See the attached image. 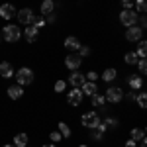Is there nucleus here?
Returning <instances> with one entry per match:
<instances>
[{"mask_svg":"<svg viewBox=\"0 0 147 147\" xmlns=\"http://www.w3.org/2000/svg\"><path fill=\"white\" fill-rule=\"evenodd\" d=\"M79 147H88V145H79Z\"/></svg>","mask_w":147,"mask_h":147,"instance_id":"nucleus-42","label":"nucleus"},{"mask_svg":"<svg viewBox=\"0 0 147 147\" xmlns=\"http://www.w3.org/2000/svg\"><path fill=\"white\" fill-rule=\"evenodd\" d=\"M16 18H18V22L24 24V26H32L35 20V14L32 8H22V10L16 12Z\"/></svg>","mask_w":147,"mask_h":147,"instance_id":"nucleus-3","label":"nucleus"},{"mask_svg":"<svg viewBox=\"0 0 147 147\" xmlns=\"http://www.w3.org/2000/svg\"><path fill=\"white\" fill-rule=\"evenodd\" d=\"M147 26V22H145V16H141V20H139V28H141V30H143V28H145Z\"/></svg>","mask_w":147,"mask_h":147,"instance_id":"nucleus-38","label":"nucleus"},{"mask_svg":"<svg viewBox=\"0 0 147 147\" xmlns=\"http://www.w3.org/2000/svg\"><path fill=\"white\" fill-rule=\"evenodd\" d=\"M65 47H67L69 51H79V49H80L79 37H75V35H69L67 39H65Z\"/></svg>","mask_w":147,"mask_h":147,"instance_id":"nucleus-17","label":"nucleus"},{"mask_svg":"<svg viewBox=\"0 0 147 147\" xmlns=\"http://www.w3.org/2000/svg\"><path fill=\"white\" fill-rule=\"evenodd\" d=\"M16 73H14V69H12V65L8 63V61H2L0 63V77H4V79H10V77H14Z\"/></svg>","mask_w":147,"mask_h":147,"instance_id":"nucleus-16","label":"nucleus"},{"mask_svg":"<svg viewBox=\"0 0 147 147\" xmlns=\"http://www.w3.org/2000/svg\"><path fill=\"white\" fill-rule=\"evenodd\" d=\"M92 106H96V108H104V104H106V98H104V94H92Z\"/></svg>","mask_w":147,"mask_h":147,"instance_id":"nucleus-22","label":"nucleus"},{"mask_svg":"<svg viewBox=\"0 0 147 147\" xmlns=\"http://www.w3.org/2000/svg\"><path fill=\"white\" fill-rule=\"evenodd\" d=\"M55 20H57V16H55V14H53V12H51V14H47V20H45V22L53 24V22H55Z\"/></svg>","mask_w":147,"mask_h":147,"instance_id":"nucleus-37","label":"nucleus"},{"mask_svg":"<svg viewBox=\"0 0 147 147\" xmlns=\"http://www.w3.org/2000/svg\"><path fill=\"white\" fill-rule=\"evenodd\" d=\"M41 147H57V145H53V143H47V145H41Z\"/></svg>","mask_w":147,"mask_h":147,"instance_id":"nucleus-40","label":"nucleus"},{"mask_svg":"<svg viewBox=\"0 0 147 147\" xmlns=\"http://www.w3.org/2000/svg\"><path fill=\"white\" fill-rule=\"evenodd\" d=\"M45 18H43V16H39V18H37V16H35V20H34V24H32V26H34L35 30H37V32H39V28H43V26H45Z\"/></svg>","mask_w":147,"mask_h":147,"instance_id":"nucleus-27","label":"nucleus"},{"mask_svg":"<svg viewBox=\"0 0 147 147\" xmlns=\"http://www.w3.org/2000/svg\"><path fill=\"white\" fill-rule=\"evenodd\" d=\"M14 77H16V80H18L20 86H28V84L34 82V71H32L30 67H22Z\"/></svg>","mask_w":147,"mask_h":147,"instance_id":"nucleus-2","label":"nucleus"},{"mask_svg":"<svg viewBox=\"0 0 147 147\" xmlns=\"http://www.w3.org/2000/svg\"><path fill=\"white\" fill-rule=\"evenodd\" d=\"M106 127H118V120L116 118H106Z\"/></svg>","mask_w":147,"mask_h":147,"instance_id":"nucleus-34","label":"nucleus"},{"mask_svg":"<svg viewBox=\"0 0 147 147\" xmlns=\"http://www.w3.org/2000/svg\"><path fill=\"white\" fill-rule=\"evenodd\" d=\"M80 65H82V57H80L79 53H71V55L65 59V67H67L69 71H79Z\"/></svg>","mask_w":147,"mask_h":147,"instance_id":"nucleus-9","label":"nucleus"},{"mask_svg":"<svg viewBox=\"0 0 147 147\" xmlns=\"http://www.w3.org/2000/svg\"><path fill=\"white\" fill-rule=\"evenodd\" d=\"M141 35H143V30L139 28V26H129L127 30H125V39L127 41H131V43H136V41H141Z\"/></svg>","mask_w":147,"mask_h":147,"instance_id":"nucleus-6","label":"nucleus"},{"mask_svg":"<svg viewBox=\"0 0 147 147\" xmlns=\"http://www.w3.org/2000/svg\"><path fill=\"white\" fill-rule=\"evenodd\" d=\"M98 122H100V116L96 112H86L82 114V118H80V124L84 125V127H94V125H98Z\"/></svg>","mask_w":147,"mask_h":147,"instance_id":"nucleus-7","label":"nucleus"},{"mask_svg":"<svg viewBox=\"0 0 147 147\" xmlns=\"http://www.w3.org/2000/svg\"><path fill=\"white\" fill-rule=\"evenodd\" d=\"M122 6H124V10H131L134 8V0H122Z\"/></svg>","mask_w":147,"mask_h":147,"instance_id":"nucleus-36","label":"nucleus"},{"mask_svg":"<svg viewBox=\"0 0 147 147\" xmlns=\"http://www.w3.org/2000/svg\"><path fill=\"white\" fill-rule=\"evenodd\" d=\"M79 55H80V57H86V55H90V47H86V45H80V49H79Z\"/></svg>","mask_w":147,"mask_h":147,"instance_id":"nucleus-35","label":"nucleus"},{"mask_svg":"<svg viewBox=\"0 0 147 147\" xmlns=\"http://www.w3.org/2000/svg\"><path fill=\"white\" fill-rule=\"evenodd\" d=\"M16 12H18V10H16L12 4L6 2V4H2V6H0V18H4V20H8V22H10L12 18L16 16Z\"/></svg>","mask_w":147,"mask_h":147,"instance_id":"nucleus-11","label":"nucleus"},{"mask_svg":"<svg viewBox=\"0 0 147 147\" xmlns=\"http://www.w3.org/2000/svg\"><path fill=\"white\" fill-rule=\"evenodd\" d=\"M145 137V131L141 129V127H134L131 131H129V139H134V141H139V139H143Z\"/></svg>","mask_w":147,"mask_h":147,"instance_id":"nucleus-23","label":"nucleus"},{"mask_svg":"<svg viewBox=\"0 0 147 147\" xmlns=\"http://www.w3.org/2000/svg\"><path fill=\"white\" fill-rule=\"evenodd\" d=\"M49 139H51L53 143H59V141L63 139V136H61L59 131H51V134H49Z\"/></svg>","mask_w":147,"mask_h":147,"instance_id":"nucleus-32","label":"nucleus"},{"mask_svg":"<svg viewBox=\"0 0 147 147\" xmlns=\"http://www.w3.org/2000/svg\"><path fill=\"white\" fill-rule=\"evenodd\" d=\"M106 129H108V127H106V124H104V122H98V125H94V127H92V139H94V141H100L102 137H104V134H106Z\"/></svg>","mask_w":147,"mask_h":147,"instance_id":"nucleus-12","label":"nucleus"},{"mask_svg":"<svg viewBox=\"0 0 147 147\" xmlns=\"http://www.w3.org/2000/svg\"><path fill=\"white\" fill-rule=\"evenodd\" d=\"M145 104H147V94L145 92H139L137 94V106L139 108H145Z\"/></svg>","mask_w":147,"mask_h":147,"instance_id":"nucleus-29","label":"nucleus"},{"mask_svg":"<svg viewBox=\"0 0 147 147\" xmlns=\"http://www.w3.org/2000/svg\"><path fill=\"white\" fill-rule=\"evenodd\" d=\"M84 75L79 73V71H71V75H69V84L73 86V88H80L82 84H84Z\"/></svg>","mask_w":147,"mask_h":147,"instance_id":"nucleus-10","label":"nucleus"},{"mask_svg":"<svg viewBox=\"0 0 147 147\" xmlns=\"http://www.w3.org/2000/svg\"><path fill=\"white\" fill-rule=\"evenodd\" d=\"M80 92H82V94H86V96H92V94H96V92H98V86H96V82L84 80V84L80 86Z\"/></svg>","mask_w":147,"mask_h":147,"instance_id":"nucleus-15","label":"nucleus"},{"mask_svg":"<svg viewBox=\"0 0 147 147\" xmlns=\"http://www.w3.org/2000/svg\"><path fill=\"white\" fill-rule=\"evenodd\" d=\"M0 34H2V37H4L8 43H16V41L22 37V30H20L16 24H8V26H4V28L0 30Z\"/></svg>","mask_w":147,"mask_h":147,"instance_id":"nucleus-1","label":"nucleus"},{"mask_svg":"<svg viewBox=\"0 0 147 147\" xmlns=\"http://www.w3.org/2000/svg\"><path fill=\"white\" fill-rule=\"evenodd\" d=\"M82 98H84V94L80 92V88H71V90H69V94H67V102L73 106V108L80 106Z\"/></svg>","mask_w":147,"mask_h":147,"instance_id":"nucleus-8","label":"nucleus"},{"mask_svg":"<svg viewBox=\"0 0 147 147\" xmlns=\"http://www.w3.org/2000/svg\"><path fill=\"white\" fill-rule=\"evenodd\" d=\"M102 77V80H104V82H112L114 79H116V77H118V71H116V69H104V73H102L100 75Z\"/></svg>","mask_w":147,"mask_h":147,"instance_id":"nucleus-19","label":"nucleus"},{"mask_svg":"<svg viewBox=\"0 0 147 147\" xmlns=\"http://www.w3.org/2000/svg\"><path fill=\"white\" fill-rule=\"evenodd\" d=\"M124 61L127 63V65H136L137 61H139V57H137L136 51H127V53L124 55Z\"/></svg>","mask_w":147,"mask_h":147,"instance_id":"nucleus-24","label":"nucleus"},{"mask_svg":"<svg viewBox=\"0 0 147 147\" xmlns=\"http://www.w3.org/2000/svg\"><path fill=\"white\" fill-rule=\"evenodd\" d=\"M104 98H106V102L118 104V102H122V98H124V92H122L120 86H110V88L106 90V94H104Z\"/></svg>","mask_w":147,"mask_h":147,"instance_id":"nucleus-5","label":"nucleus"},{"mask_svg":"<svg viewBox=\"0 0 147 147\" xmlns=\"http://www.w3.org/2000/svg\"><path fill=\"white\" fill-rule=\"evenodd\" d=\"M6 90H8V96H10L12 100H20L24 96V86H20V84H12Z\"/></svg>","mask_w":147,"mask_h":147,"instance_id":"nucleus-13","label":"nucleus"},{"mask_svg":"<svg viewBox=\"0 0 147 147\" xmlns=\"http://www.w3.org/2000/svg\"><path fill=\"white\" fill-rule=\"evenodd\" d=\"M84 79L90 80V82H96V79H98V73H94V71H88V73H84Z\"/></svg>","mask_w":147,"mask_h":147,"instance_id":"nucleus-31","label":"nucleus"},{"mask_svg":"<svg viewBox=\"0 0 147 147\" xmlns=\"http://www.w3.org/2000/svg\"><path fill=\"white\" fill-rule=\"evenodd\" d=\"M120 24L129 28V26H136L137 24V12L136 10H124L120 12Z\"/></svg>","mask_w":147,"mask_h":147,"instance_id":"nucleus-4","label":"nucleus"},{"mask_svg":"<svg viewBox=\"0 0 147 147\" xmlns=\"http://www.w3.org/2000/svg\"><path fill=\"white\" fill-rule=\"evenodd\" d=\"M53 10H55V2L53 0H43L41 2V16H47V14H51Z\"/></svg>","mask_w":147,"mask_h":147,"instance_id":"nucleus-20","label":"nucleus"},{"mask_svg":"<svg viewBox=\"0 0 147 147\" xmlns=\"http://www.w3.org/2000/svg\"><path fill=\"white\" fill-rule=\"evenodd\" d=\"M127 84L131 86V90H139V88L143 86V80H141L139 75H131V77L127 79Z\"/></svg>","mask_w":147,"mask_h":147,"instance_id":"nucleus-18","label":"nucleus"},{"mask_svg":"<svg viewBox=\"0 0 147 147\" xmlns=\"http://www.w3.org/2000/svg\"><path fill=\"white\" fill-rule=\"evenodd\" d=\"M145 55H147L145 41H139V47H137V57H139V59H145Z\"/></svg>","mask_w":147,"mask_h":147,"instance_id":"nucleus-26","label":"nucleus"},{"mask_svg":"<svg viewBox=\"0 0 147 147\" xmlns=\"http://www.w3.org/2000/svg\"><path fill=\"white\" fill-rule=\"evenodd\" d=\"M4 147H16V145H10V143H8V145H4Z\"/></svg>","mask_w":147,"mask_h":147,"instance_id":"nucleus-41","label":"nucleus"},{"mask_svg":"<svg viewBox=\"0 0 147 147\" xmlns=\"http://www.w3.org/2000/svg\"><path fill=\"white\" fill-rule=\"evenodd\" d=\"M137 67H139V75H145V73H147V63H145V59H139V61H137Z\"/></svg>","mask_w":147,"mask_h":147,"instance_id":"nucleus-30","label":"nucleus"},{"mask_svg":"<svg viewBox=\"0 0 147 147\" xmlns=\"http://www.w3.org/2000/svg\"><path fill=\"white\" fill-rule=\"evenodd\" d=\"M37 35H39V32L35 30L34 26H26V32H24V37H26V41H30V43H35V41H37Z\"/></svg>","mask_w":147,"mask_h":147,"instance_id":"nucleus-14","label":"nucleus"},{"mask_svg":"<svg viewBox=\"0 0 147 147\" xmlns=\"http://www.w3.org/2000/svg\"><path fill=\"white\" fill-rule=\"evenodd\" d=\"M134 4H136V8H137V14H145V0H134Z\"/></svg>","mask_w":147,"mask_h":147,"instance_id":"nucleus-28","label":"nucleus"},{"mask_svg":"<svg viewBox=\"0 0 147 147\" xmlns=\"http://www.w3.org/2000/svg\"><path fill=\"white\" fill-rule=\"evenodd\" d=\"M0 39H2V34H0Z\"/></svg>","mask_w":147,"mask_h":147,"instance_id":"nucleus-43","label":"nucleus"},{"mask_svg":"<svg viewBox=\"0 0 147 147\" xmlns=\"http://www.w3.org/2000/svg\"><path fill=\"white\" fill-rule=\"evenodd\" d=\"M124 147H136V141H134V139H127Z\"/></svg>","mask_w":147,"mask_h":147,"instance_id":"nucleus-39","label":"nucleus"},{"mask_svg":"<svg viewBox=\"0 0 147 147\" xmlns=\"http://www.w3.org/2000/svg\"><path fill=\"white\" fill-rule=\"evenodd\" d=\"M28 134H18V136L14 137V145L16 147H28Z\"/></svg>","mask_w":147,"mask_h":147,"instance_id":"nucleus-21","label":"nucleus"},{"mask_svg":"<svg viewBox=\"0 0 147 147\" xmlns=\"http://www.w3.org/2000/svg\"><path fill=\"white\" fill-rule=\"evenodd\" d=\"M65 88H67V82L65 80H57L55 82V92H63Z\"/></svg>","mask_w":147,"mask_h":147,"instance_id":"nucleus-33","label":"nucleus"},{"mask_svg":"<svg viewBox=\"0 0 147 147\" xmlns=\"http://www.w3.org/2000/svg\"><path fill=\"white\" fill-rule=\"evenodd\" d=\"M57 127H59V134L63 136V139H65V137H71V127H69L65 122H59V124H57Z\"/></svg>","mask_w":147,"mask_h":147,"instance_id":"nucleus-25","label":"nucleus"}]
</instances>
